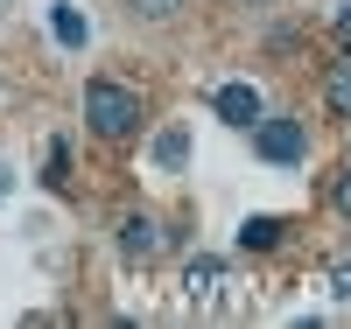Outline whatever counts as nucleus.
Masks as SVG:
<instances>
[{
  "label": "nucleus",
  "mask_w": 351,
  "mask_h": 329,
  "mask_svg": "<svg viewBox=\"0 0 351 329\" xmlns=\"http://www.w3.org/2000/svg\"><path fill=\"white\" fill-rule=\"evenodd\" d=\"M253 147H260V161L295 168L309 155V133H302V119H253Z\"/></svg>",
  "instance_id": "nucleus-2"
},
{
  "label": "nucleus",
  "mask_w": 351,
  "mask_h": 329,
  "mask_svg": "<svg viewBox=\"0 0 351 329\" xmlns=\"http://www.w3.org/2000/svg\"><path fill=\"white\" fill-rule=\"evenodd\" d=\"M84 119H92L99 140H127L141 127V92H127V84H112V77H92L84 84Z\"/></svg>",
  "instance_id": "nucleus-1"
},
{
  "label": "nucleus",
  "mask_w": 351,
  "mask_h": 329,
  "mask_svg": "<svg viewBox=\"0 0 351 329\" xmlns=\"http://www.w3.org/2000/svg\"><path fill=\"white\" fill-rule=\"evenodd\" d=\"M120 252H127V259H155V252H162V224H155L148 211H127V218H120Z\"/></svg>",
  "instance_id": "nucleus-4"
},
{
  "label": "nucleus",
  "mask_w": 351,
  "mask_h": 329,
  "mask_svg": "<svg viewBox=\"0 0 351 329\" xmlns=\"http://www.w3.org/2000/svg\"><path fill=\"white\" fill-rule=\"evenodd\" d=\"M211 105H218L225 127H253V119H260V92H253V84H218Z\"/></svg>",
  "instance_id": "nucleus-5"
},
{
  "label": "nucleus",
  "mask_w": 351,
  "mask_h": 329,
  "mask_svg": "<svg viewBox=\"0 0 351 329\" xmlns=\"http://www.w3.org/2000/svg\"><path fill=\"white\" fill-rule=\"evenodd\" d=\"M183 294L197 308H218V294H225V259H190L183 266Z\"/></svg>",
  "instance_id": "nucleus-3"
},
{
  "label": "nucleus",
  "mask_w": 351,
  "mask_h": 329,
  "mask_svg": "<svg viewBox=\"0 0 351 329\" xmlns=\"http://www.w3.org/2000/svg\"><path fill=\"white\" fill-rule=\"evenodd\" d=\"M155 161H162V168H183V161H190V133H183V127H169V133L155 140Z\"/></svg>",
  "instance_id": "nucleus-8"
},
{
  "label": "nucleus",
  "mask_w": 351,
  "mask_h": 329,
  "mask_svg": "<svg viewBox=\"0 0 351 329\" xmlns=\"http://www.w3.org/2000/svg\"><path fill=\"white\" fill-rule=\"evenodd\" d=\"M127 8H134V14H148V21H169L183 0H127Z\"/></svg>",
  "instance_id": "nucleus-11"
},
{
  "label": "nucleus",
  "mask_w": 351,
  "mask_h": 329,
  "mask_svg": "<svg viewBox=\"0 0 351 329\" xmlns=\"http://www.w3.org/2000/svg\"><path fill=\"white\" fill-rule=\"evenodd\" d=\"M0 196H8V168H0Z\"/></svg>",
  "instance_id": "nucleus-14"
},
{
  "label": "nucleus",
  "mask_w": 351,
  "mask_h": 329,
  "mask_svg": "<svg viewBox=\"0 0 351 329\" xmlns=\"http://www.w3.org/2000/svg\"><path fill=\"white\" fill-rule=\"evenodd\" d=\"M239 246H246V252H274V246H281V218H246V224H239Z\"/></svg>",
  "instance_id": "nucleus-7"
},
{
  "label": "nucleus",
  "mask_w": 351,
  "mask_h": 329,
  "mask_svg": "<svg viewBox=\"0 0 351 329\" xmlns=\"http://www.w3.org/2000/svg\"><path fill=\"white\" fill-rule=\"evenodd\" d=\"M49 183H71V147L49 140Z\"/></svg>",
  "instance_id": "nucleus-10"
},
{
  "label": "nucleus",
  "mask_w": 351,
  "mask_h": 329,
  "mask_svg": "<svg viewBox=\"0 0 351 329\" xmlns=\"http://www.w3.org/2000/svg\"><path fill=\"white\" fill-rule=\"evenodd\" d=\"M56 42H71V49L84 42V14L77 8H56Z\"/></svg>",
  "instance_id": "nucleus-9"
},
{
  "label": "nucleus",
  "mask_w": 351,
  "mask_h": 329,
  "mask_svg": "<svg viewBox=\"0 0 351 329\" xmlns=\"http://www.w3.org/2000/svg\"><path fill=\"white\" fill-rule=\"evenodd\" d=\"M324 105H330L337 119H351V56H344V64H330V77H324Z\"/></svg>",
  "instance_id": "nucleus-6"
},
{
  "label": "nucleus",
  "mask_w": 351,
  "mask_h": 329,
  "mask_svg": "<svg viewBox=\"0 0 351 329\" xmlns=\"http://www.w3.org/2000/svg\"><path fill=\"white\" fill-rule=\"evenodd\" d=\"M330 203H337V218H351V168H337V183H330Z\"/></svg>",
  "instance_id": "nucleus-12"
},
{
  "label": "nucleus",
  "mask_w": 351,
  "mask_h": 329,
  "mask_svg": "<svg viewBox=\"0 0 351 329\" xmlns=\"http://www.w3.org/2000/svg\"><path fill=\"white\" fill-rule=\"evenodd\" d=\"M337 294H344V302H351V266H337Z\"/></svg>",
  "instance_id": "nucleus-13"
}]
</instances>
